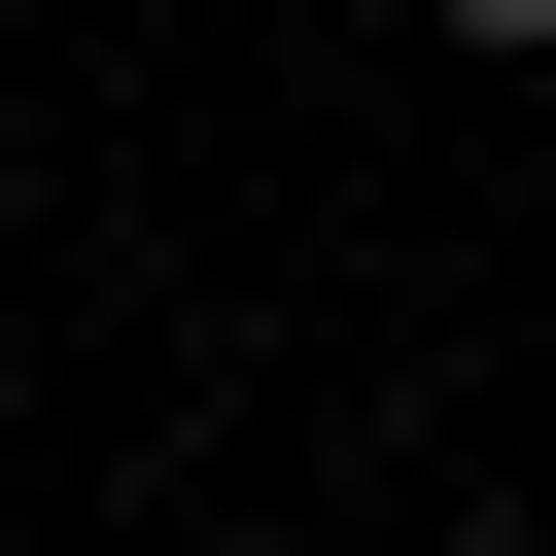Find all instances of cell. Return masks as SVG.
Listing matches in <instances>:
<instances>
[{
    "label": "cell",
    "instance_id": "cell-1",
    "mask_svg": "<svg viewBox=\"0 0 556 556\" xmlns=\"http://www.w3.org/2000/svg\"><path fill=\"white\" fill-rule=\"evenodd\" d=\"M452 35H486V70H556V0H452Z\"/></svg>",
    "mask_w": 556,
    "mask_h": 556
}]
</instances>
